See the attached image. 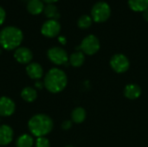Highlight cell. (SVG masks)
<instances>
[{"mask_svg": "<svg viewBox=\"0 0 148 147\" xmlns=\"http://www.w3.org/2000/svg\"><path fill=\"white\" fill-rule=\"evenodd\" d=\"M59 42H60L62 44H65V43H66V39H65V37L60 36V37H59Z\"/></svg>", "mask_w": 148, "mask_h": 147, "instance_id": "27", "label": "cell"}, {"mask_svg": "<svg viewBox=\"0 0 148 147\" xmlns=\"http://www.w3.org/2000/svg\"><path fill=\"white\" fill-rule=\"evenodd\" d=\"M42 1H43V2H45V3H53L57 2L58 0H42Z\"/></svg>", "mask_w": 148, "mask_h": 147, "instance_id": "28", "label": "cell"}, {"mask_svg": "<svg viewBox=\"0 0 148 147\" xmlns=\"http://www.w3.org/2000/svg\"><path fill=\"white\" fill-rule=\"evenodd\" d=\"M34 145V139L32 136L29 134H23L17 138L16 141V147H32Z\"/></svg>", "mask_w": 148, "mask_h": 147, "instance_id": "18", "label": "cell"}, {"mask_svg": "<svg viewBox=\"0 0 148 147\" xmlns=\"http://www.w3.org/2000/svg\"><path fill=\"white\" fill-rule=\"evenodd\" d=\"M48 58L56 65H62L68 62L69 55L65 49L61 47H52L47 52Z\"/></svg>", "mask_w": 148, "mask_h": 147, "instance_id": "6", "label": "cell"}, {"mask_svg": "<svg viewBox=\"0 0 148 147\" xmlns=\"http://www.w3.org/2000/svg\"><path fill=\"white\" fill-rule=\"evenodd\" d=\"M77 49H81V51L86 55H95L100 49V41L95 36L89 35L82 40L81 45Z\"/></svg>", "mask_w": 148, "mask_h": 147, "instance_id": "5", "label": "cell"}, {"mask_svg": "<svg viewBox=\"0 0 148 147\" xmlns=\"http://www.w3.org/2000/svg\"><path fill=\"white\" fill-rule=\"evenodd\" d=\"M71 118L75 123H82L86 119V111L82 107H76L73 110L71 113Z\"/></svg>", "mask_w": 148, "mask_h": 147, "instance_id": "19", "label": "cell"}, {"mask_svg": "<svg viewBox=\"0 0 148 147\" xmlns=\"http://www.w3.org/2000/svg\"><path fill=\"white\" fill-rule=\"evenodd\" d=\"M71 126H72V123L69 120H66L62 124V128L64 130H68V129L71 128Z\"/></svg>", "mask_w": 148, "mask_h": 147, "instance_id": "24", "label": "cell"}, {"mask_svg": "<svg viewBox=\"0 0 148 147\" xmlns=\"http://www.w3.org/2000/svg\"><path fill=\"white\" fill-rule=\"evenodd\" d=\"M129 8L135 12H141L148 10V0H128Z\"/></svg>", "mask_w": 148, "mask_h": 147, "instance_id": "15", "label": "cell"}, {"mask_svg": "<svg viewBox=\"0 0 148 147\" xmlns=\"http://www.w3.org/2000/svg\"><path fill=\"white\" fill-rule=\"evenodd\" d=\"M69 63L73 67H81L85 61L84 53L82 51H76L69 56Z\"/></svg>", "mask_w": 148, "mask_h": 147, "instance_id": "17", "label": "cell"}, {"mask_svg": "<svg viewBox=\"0 0 148 147\" xmlns=\"http://www.w3.org/2000/svg\"><path fill=\"white\" fill-rule=\"evenodd\" d=\"M14 57L16 61L21 64H29L32 61L33 54L29 49L26 47H19L15 50Z\"/></svg>", "mask_w": 148, "mask_h": 147, "instance_id": "10", "label": "cell"}, {"mask_svg": "<svg viewBox=\"0 0 148 147\" xmlns=\"http://www.w3.org/2000/svg\"><path fill=\"white\" fill-rule=\"evenodd\" d=\"M61 31V25L57 20L55 19H49L43 23L41 32L42 34L49 38H52L56 36Z\"/></svg>", "mask_w": 148, "mask_h": 147, "instance_id": "8", "label": "cell"}, {"mask_svg": "<svg viewBox=\"0 0 148 147\" xmlns=\"http://www.w3.org/2000/svg\"><path fill=\"white\" fill-rule=\"evenodd\" d=\"M111 68L116 73H124L126 72L130 66V62L128 58L122 54H116L114 55L110 60Z\"/></svg>", "mask_w": 148, "mask_h": 147, "instance_id": "7", "label": "cell"}, {"mask_svg": "<svg viewBox=\"0 0 148 147\" xmlns=\"http://www.w3.org/2000/svg\"><path fill=\"white\" fill-rule=\"evenodd\" d=\"M1 53H2V49H1V48H0V55H1Z\"/></svg>", "mask_w": 148, "mask_h": 147, "instance_id": "30", "label": "cell"}, {"mask_svg": "<svg viewBox=\"0 0 148 147\" xmlns=\"http://www.w3.org/2000/svg\"><path fill=\"white\" fill-rule=\"evenodd\" d=\"M44 10L42 0H29L27 3V10L32 15H38Z\"/></svg>", "mask_w": 148, "mask_h": 147, "instance_id": "14", "label": "cell"}, {"mask_svg": "<svg viewBox=\"0 0 148 147\" xmlns=\"http://www.w3.org/2000/svg\"><path fill=\"white\" fill-rule=\"evenodd\" d=\"M92 23H93V19L91 16L88 15H82V16L79 17L77 21V25L79 28L82 29H88L92 25Z\"/></svg>", "mask_w": 148, "mask_h": 147, "instance_id": "21", "label": "cell"}, {"mask_svg": "<svg viewBox=\"0 0 148 147\" xmlns=\"http://www.w3.org/2000/svg\"><path fill=\"white\" fill-rule=\"evenodd\" d=\"M43 12L45 14V16L48 17V18H50V19H58L60 15H59V12H58V9L56 5L52 4V3H49L47 4L45 7H44V10H43Z\"/></svg>", "mask_w": 148, "mask_h": 147, "instance_id": "20", "label": "cell"}, {"mask_svg": "<svg viewBox=\"0 0 148 147\" xmlns=\"http://www.w3.org/2000/svg\"><path fill=\"white\" fill-rule=\"evenodd\" d=\"M36 147H50V143L45 137H40L36 141Z\"/></svg>", "mask_w": 148, "mask_h": 147, "instance_id": "22", "label": "cell"}, {"mask_svg": "<svg viewBox=\"0 0 148 147\" xmlns=\"http://www.w3.org/2000/svg\"><path fill=\"white\" fill-rule=\"evenodd\" d=\"M143 18L145 19V21L148 22V10L143 11Z\"/></svg>", "mask_w": 148, "mask_h": 147, "instance_id": "26", "label": "cell"}, {"mask_svg": "<svg viewBox=\"0 0 148 147\" xmlns=\"http://www.w3.org/2000/svg\"><path fill=\"white\" fill-rule=\"evenodd\" d=\"M23 39L20 29L15 26H6L0 31V46L6 50L16 49Z\"/></svg>", "mask_w": 148, "mask_h": 147, "instance_id": "3", "label": "cell"}, {"mask_svg": "<svg viewBox=\"0 0 148 147\" xmlns=\"http://www.w3.org/2000/svg\"><path fill=\"white\" fill-rule=\"evenodd\" d=\"M65 147H74V146H65Z\"/></svg>", "mask_w": 148, "mask_h": 147, "instance_id": "29", "label": "cell"}, {"mask_svg": "<svg viewBox=\"0 0 148 147\" xmlns=\"http://www.w3.org/2000/svg\"><path fill=\"white\" fill-rule=\"evenodd\" d=\"M15 102L9 97H0V117H9L15 112Z\"/></svg>", "mask_w": 148, "mask_h": 147, "instance_id": "9", "label": "cell"}, {"mask_svg": "<svg viewBox=\"0 0 148 147\" xmlns=\"http://www.w3.org/2000/svg\"><path fill=\"white\" fill-rule=\"evenodd\" d=\"M28 127L32 135L40 138L46 136L52 131L54 123L49 116L43 113H38L29 119Z\"/></svg>", "mask_w": 148, "mask_h": 147, "instance_id": "2", "label": "cell"}, {"mask_svg": "<svg viewBox=\"0 0 148 147\" xmlns=\"http://www.w3.org/2000/svg\"><path fill=\"white\" fill-rule=\"evenodd\" d=\"M26 73L32 80H40L43 75V69L37 62H30L26 67Z\"/></svg>", "mask_w": 148, "mask_h": 147, "instance_id": "12", "label": "cell"}, {"mask_svg": "<svg viewBox=\"0 0 148 147\" xmlns=\"http://www.w3.org/2000/svg\"><path fill=\"white\" fill-rule=\"evenodd\" d=\"M111 16V8L106 2L101 1L94 4L91 10V17L95 23H104Z\"/></svg>", "mask_w": 148, "mask_h": 147, "instance_id": "4", "label": "cell"}, {"mask_svg": "<svg viewBox=\"0 0 148 147\" xmlns=\"http://www.w3.org/2000/svg\"><path fill=\"white\" fill-rule=\"evenodd\" d=\"M5 17H6V13H5V10L3 7L0 6V25L3 23L4 20H5Z\"/></svg>", "mask_w": 148, "mask_h": 147, "instance_id": "23", "label": "cell"}, {"mask_svg": "<svg viewBox=\"0 0 148 147\" xmlns=\"http://www.w3.org/2000/svg\"><path fill=\"white\" fill-rule=\"evenodd\" d=\"M22 99L26 102H33L37 98V92L31 87H25L21 92Z\"/></svg>", "mask_w": 148, "mask_h": 147, "instance_id": "16", "label": "cell"}, {"mask_svg": "<svg viewBox=\"0 0 148 147\" xmlns=\"http://www.w3.org/2000/svg\"><path fill=\"white\" fill-rule=\"evenodd\" d=\"M13 129L8 125L0 126V146H4L11 143L13 139Z\"/></svg>", "mask_w": 148, "mask_h": 147, "instance_id": "11", "label": "cell"}, {"mask_svg": "<svg viewBox=\"0 0 148 147\" xmlns=\"http://www.w3.org/2000/svg\"><path fill=\"white\" fill-rule=\"evenodd\" d=\"M35 87H36L37 89H41V88H42L44 87V84H43V82L37 81L36 82V84H35Z\"/></svg>", "mask_w": 148, "mask_h": 147, "instance_id": "25", "label": "cell"}, {"mask_svg": "<svg viewBox=\"0 0 148 147\" xmlns=\"http://www.w3.org/2000/svg\"><path fill=\"white\" fill-rule=\"evenodd\" d=\"M67 82L68 79L65 72L56 68L49 70L43 80L45 88L52 94L62 92L66 88Z\"/></svg>", "mask_w": 148, "mask_h": 147, "instance_id": "1", "label": "cell"}, {"mask_svg": "<svg viewBox=\"0 0 148 147\" xmlns=\"http://www.w3.org/2000/svg\"><path fill=\"white\" fill-rule=\"evenodd\" d=\"M124 94L127 99L135 100L141 94V88L136 84H128L124 89Z\"/></svg>", "mask_w": 148, "mask_h": 147, "instance_id": "13", "label": "cell"}]
</instances>
